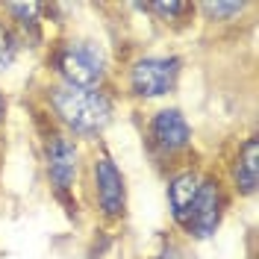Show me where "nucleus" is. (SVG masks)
<instances>
[{
  "mask_svg": "<svg viewBox=\"0 0 259 259\" xmlns=\"http://www.w3.org/2000/svg\"><path fill=\"white\" fill-rule=\"evenodd\" d=\"M203 9H206L212 18L215 15H239V12H242V3H206Z\"/></svg>",
  "mask_w": 259,
  "mask_h": 259,
  "instance_id": "9b49d317",
  "label": "nucleus"
},
{
  "mask_svg": "<svg viewBox=\"0 0 259 259\" xmlns=\"http://www.w3.org/2000/svg\"><path fill=\"white\" fill-rule=\"evenodd\" d=\"M180 77V59L174 56H147L130 71V85L139 97H162L174 89Z\"/></svg>",
  "mask_w": 259,
  "mask_h": 259,
  "instance_id": "7ed1b4c3",
  "label": "nucleus"
},
{
  "mask_svg": "<svg viewBox=\"0 0 259 259\" xmlns=\"http://www.w3.org/2000/svg\"><path fill=\"white\" fill-rule=\"evenodd\" d=\"M200 183H203V177L194 174V171H186V174H180V177L171 180L168 200H171V212H174V218H177L180 227L186 224L194 200H197V194H200Z\"/></svg>",
  "mask_w": 259,
  "mask_h": 259,
  "instance_id": "6e6552de",
  "label": "nucleus"
},
{
  "mask_svg": "<svg viewBox=\"0 0 259 259\" xmlns=\"http://www.w3.org/2000/svg\"><path fill=\"white\" fill-rule=\"evenodd\" d=\"M147 9H153V12H159V15H165V18H174V15H180V12H186L189 6H186V3H150Z\"/></svg>",
  "mask_w": 259,
  "mask_h": 259,
  "instance_id": "f8f14e48",
  "label": "nucleus"
},
{
  "mask_svg": "<svg viewBox=\"0 0 259 259\" xmlns=\"http://www.w3.org/2000/svg\"><path fill=\"white\" fill-rule=\"evenodd\" d=\"M56 68L68 80V85H74V89H95L97 82L103 80V74H106V59L89 41H68L56 53Z\"/></svg>",
  "mask_w": 259,
  "mask_h": 259,
  "instance_id": "f03ea898",
  "label": "nucleus"
},
{
  "mask_svg": "<svg viewBox=\"0 0 259 259\" xmlns=\"http://www.w3.org/2000/svg\"><path fill=\"white\" fill-rule=\"evenodd\" d=\"M18 56V41L6 24H0V71H6Z\"/></svg>",
  "mask_w": 259,
  "mask_h": 259,
  "instance_id": "9d476101",
  "label": "nucleus"
},
{
  "mask_svg": "<svg viewBox=\"0 0 259 259\" xmlns=\"http://www.w3.org/2000/svg\"><path fill=\"white\" fill-rule=\"evenodd\" d=\"M218 218H221V189H218L215 180H203L200 183V194H197L183 230H189L197 239H206V236L215 233Z\"/></svg>",
  "mask_w": 259,
  "mask_h": 259,
  "instance_id": "20e7f679",
  "label": "nucleus"
},
{
  "mask_svg": "<svg viewBox=\"0 0 259 259\" xmlns=\"http://www.w3.org/2000/svg\"><path fill=\"white\" fill-rule=\"evenodd\" d=\"M150 136H153V142L162 147V150H180V147L189 145V139H192V130L186 124V118L177 112V109H162L156 112L153 118V124H150Z\"/></svg>",
  "mask_w": 259,
  "mask_h": 259,
  "instance_id": "0eeeda50",
  "label": "nucleus"
},
{
  "mask_svg": "<svg viewBox=\"0 0 259 259\" xmlns=\"http://www.w3.org/2000/svg\"><path fill=\"white\" fill-rule=\"evenodd\" d=\"M256 159H259V147H256V139H250V142L242 147L236 165H233V180H236V186H239L244 194H250L256 189V174H259Z\"/></svg>",
  "mask_w": 259,
  "mask_h": 259,
  "instance_id": "1a4fd4ad",
  "label": "nucleus"
},
{
  "mask_svg": "<svg viewBox=\"0 0 259 259\" xmlns=\"http://www.w3.org/2000/svg\"><path fill=\"white\" fill-rule=\"evenodd\" d=\"M0 118H3V97H0Z\"/></svg>",
  "mask_w": 259,
  "mask_h": 259,
  "instance_id": "ddd939ff",
  "label": "nucleus"
},
{
  "mask_svg": "<svg viewBox=\"0 0 259 259\" xmlns=\"http://www.w3.org/2000/svg\"><path fill=\"white\" fill-rule=\"evenodd\" d=\"M53 109L74 133H97L106 127L112 103L103 92L95 89H74V85H59L53 89Z\"/></svg>",
  "mask_w": 259,
  "mask_h": 259,
  "instance_id": "f257e3e1",
  "label": "nucleus"
},
{
  "mask_svg": "<svg viewBox=\"0 0 259 259\" xmlns=\"http://www.w3.org/2000/svg\"><path fill=\"white\" fill-rule=\"evenodd\" d=\"M95 183H97V200H100V209L106 212L109 218L124 212V177L121 171L115 168L112 159L100 156L95 162Z\"/></svg>",
  "mask_w": 259,
  "mask_h": 259,
  "instance_id": "423d86ee",
  "label": "nucleus"
},
{
  "mask_svg": "<svg viewBox=\"0 0 259 259\" xmlns=\"http://www.w3.org/2000/svg\"><path fill=\"white\" fill-rule=\"evenodd\" d=\"M45 156H48V177L53 183V189L59 194H65L71 189L74 177H77V147L65 136H53L48 142Z\"/></svg>",
  "mask_w": 259,
  "mask_h": 259,
  "instance_id": "39448f33",
  "label": "nucleus"
}]
</instances>
